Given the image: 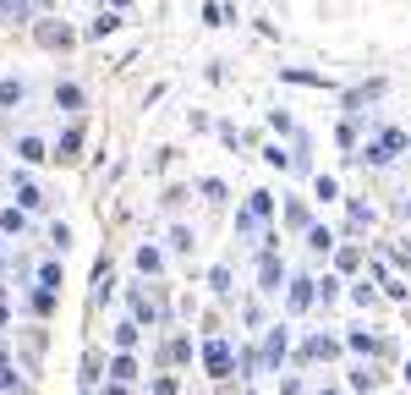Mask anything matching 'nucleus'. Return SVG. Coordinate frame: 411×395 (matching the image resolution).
Instances as JSON below:
<instances>
[{
    "label": "nucleus",
    "mask_w": 411,
    "mask_h": 395,
    "mask_svg": "<svg viewBox=\"0 0 411 395\" xmlns=\"http://www.w3.org/2000/svg\"><path fill=\"white\" fill-rule=\"evenodd\" d=\"M203 368H208L214 379L230 374V340H208V346H203Z\"/></svg>",
    "instance_id": "f257e3e1"
},
{
    "label": "nucleus",
    "mask_w": 411,
    "mask_h": 395,
    "mask_svg": "<svg viewBox=\"0 0 411 395\" xmlns=\"http://www.w3.org/2000/svg\"><path fill=\"white\" fill-rule=\"evenodd\" d=\"M39 44L44 50H72V44H77V33H72V28H55V22H39Z\"/></svg>",
    "instance_id": "f03ea898"
},
{
    "label": "nucleus",
    "mask_w": 411,
    "mask_h": 395,
    "mask_svg": "<svg viewBox=\"0 0 411 395\" xmlns=\"http://www.w3.org/2000/svg\"><path fill=\"white\" fill-rule=\"evenodd\" d=\"M280 258H274V252H264V264H258V280H264V291H280Z\"/></svg>",
    "instance_id": "7ed1b4c3"
},
{
    "label": "nucleus",
    "mask_w": 411,
    "mask_h": 395,
    "mask_svg": "<svg viewBox=\"0 0 411 395\" xmlns=\"http://www.w3.org/2000/svg\"><path fill=\"white\" fill-rule=\"evenodd\" d=\"M313 286H318V280H291V313H302V308H313Z\"/></svg>",
    "instance_id": "20e7f679"
},
{
    "label": "nucleus",
    "mask_w": 411,
    "mask_h": 395,
    "mask_svg": "<svg viewBox=\"0 0 411 395\" xmlns=\"http://www.w3.org/2000/svg\"><path fill=\"white\" fill-rule=\"evenodd\" d=\"M17 160H22V165H39V160H50V154H44V138H17Z\"/></svg>",
    "instance_id": "39448f33"
},
{
    "label": "nucleus",
    "mask_w": 411,
    "mask_h": 395,
    "mask_svg": "<svg viewBox=\"0 0 411 395\" xmlns=\"http://www.w3.org/2000/svg\"><path fill=\"white\" fill-rule=\"evenodd\" d=\"M77 148H82V126H66L55 143V160H77Z\"/></svg>",
    "instance_id": "423d86ee"
},
{
    "label": "nucleus",
    "mask_w": 411,
    "mask_h": 395,
    "mask_svg": "<svg viewBox=\"0 0 411 395\" xmlns=\"http://www.w3.org/2000/svg\"><path fill=\"white\" fill-rule=\"evenodd\" d=\"M11 187H17V204H22V208H39V204H44V192L33 187L28 176H11Z\"/></svg>",
    "instance_id": "0eeeda50"
},
{
    "label": "nucleus",
    "mask_w": 411,
    "mask_h": 395,
    "mask_svg": "<svg viewBox=\"0 0 411 395\" xmlns=\"http://www.w3.org/2000/svg\"><path fill=\"white\" fill-rule=\"evenodd\" d=\"M116 28H121V17H116V11H99V17L88 22V39H110Z\"/></svg>",
    "instance_id": "6e6552de"
},
{
    "label": "nucleus",
    "mask_w": 411,
    "mask_h": 395,
    "mask_svg": "<svg viewBox=\"0 0 411 395\" xmlns=\"http://www.w3.org/2000/svg\"><path fill=\"white\" fill-rule=\"evenodd\" d=\"M55 104H61V110H82V88L77 83H55Z\"/></svg>",
    "instance_id": "1a4fd4ad"
},
{
    "label": "nucleus",
    "mask_w": 411,
    "mask_h": 395,
    "mask_svg": "<svg viewBox=\"0 0 411 395\" xmlns=\"http://www.w3.org/2000/svg\"><path fill=\"white\" fill-rule=\"evenodd\" d=\"M110 379H116V384H132V379H137V362H132V357H116V362H110Z\"/></svg>",
    "instance_id": "9d476101"
},
{
    "label": "nucleus",
    "mask_w": 411,
    "mask_h": 395,
    "mask_svg": "<svg viewBox=\"0 0 411 395\" xmlns=\"http://www.w3.org/2000/svg\"><path fill=\"white\" fill-rule=\"evenodd\" d=\"M28 308L39 313V318H50V313H55V291H44V286H39V291L28 296Z\"/></svg>",
    "instance_id": "9b49d317"
},
{
    "label": "nucleus",
    "mask_w": 411,
    "mask_h": 395,
    "mask_svg": "<svg viewBox=\"0 0 411 395\" xmlns=\"http://www.w3.org/2000/svg\"><path fill=\"white\" fill-rule=\"evenodd\" d=\"M280 77H286V83H308V88H324V77H318V72H296V66H280Z\"/></svg>",
    "instance_id": "f8f14e48"
},
{
    "label": "nucleus",
    "mask_w": 411,
    "mask_h": 395,
    "mask_svg": "<svg viewBox=\"0 0 411 395\" xmlns=\"http://www.w3.org/2000/svg\"><path fill=\"white\" fill-rule=\"evenodd\" d=\"M22 94H28V88H22L17 77H6V83H0V104H6V110H11V104H22Z\"/></svg>",
    "instance_id": "ddd939ff"
},
{
    "label": "nucleus",
    "mask_w": 411,
    "mask_h": 395,
    "mask_svg": "<svg viewBox=\"0 0 411 395\" xmlns=\"http://www.w3.org/2000/svg\"><path fill=\"white\" fill-rule=\"evenodd\" d=\"M308 247L313 252H329V247H334V236H329L324 226H308Z\"/></svg>",
    "instance_id": "4468645a"
},
{
    "label": "nucleus",
    "mask_w": 411,
    "mask_h": 395,
    "mask_svg": "<svg viewBox=\"0 0 411 395\" xmlns=\"http://www.w3.org/2000/svg\"><path fill=\"white\" fill-rule=\"evenodd\" d=\"M137 269H143V274H159V269H164V258H159L154 247H143V252H137Z\"/></svg>",
    "instance_id": "2eb2a0df"
},
{
    "label": "nucleus",
    "mask_w": 411,
    "mask_h": 395,
    "mask_svg": "<svg viewBox=\"0 0 411 395\" xmlns=\"http://www.w3.org/2000/svg\"><path fill=\"white\" fill-rule=\"evenodd\" d=\"M39 286H44V291H61V264H44V269H39Z\"/></svg>",
    "instance_id": "dca6fc26"
},
{
    "label": "nucleus",
    "mask_w": 411,
    "mask_h": 395,
    "mask_svg": "<svg viewBox=\"0 0 411 395\" xmlns=\"http://www.w3.org/2000/svg\"><path fill=\"white\" fill-rule=\"evenodd\" d=\"M286 346H291V340H286V330H274V335H269V346H264V352H269V362H280V357H286Z\"/></svg>",
    "instance_id": "f3484780"
},
{
    "label": "nucleus",
    "mask_w": 411,
    "mask_h": 395,
    "mask_svg": "<svg viewBox=\"0 0 411 395\" xmlns=\"http://www.w3.org/2000/svg\"><path fill=\"white\" fill-rule=\"evenodd\" d=\"M116 346L132 352V346H137V324H116Z\"/></svg>",
    "instance_id": "a211bd4d"
},
{
    "label": "nucleus",
    "mask_w": 411,
    "mask_h": 395,
    "mask_svg": "<svg viewBox=\"0 0 411 395\" xmlns=\"http://www.w3.org/2000/svg\"><path fill=\"white\" fill-rule=\"evenodd\" d=\"M351 390H378V374H373V368H356V374H351Z\"/></svg>",
    "instance_id": "6ab92c4d"
},
{
    "label": "nucleus",
    "mask_w": 411,
    "mask_h": 395,
    "mask_svg": "<svg viewBox=\"0 0 411 395\" xmlns=\"http://www.w3.org/2000/svg\"><path fill=\"white\" fill-rule=\"evenodd\" d=\"M33 11V0H0V17H28Z\"/></svg>",
    "instance_id": "aec40b11"
},
{
    "label": "nucleus",
    "mask_w": 411,
    "mask_h": 395,
    "mask_svg": "<svg viewBox=\"0 0 411 395\" xmlns=\"http://www.w3.org/2000/svg\"><path fill=\"white\" fill-rule=\"evenodd\" d=\"M82 384H99V352L82 357Z\"/></svg>",
    "instance_id": "412c9836"
},
{
    "label": "nucleus",
    "mask_w": 411,
    "mask_h": 395,
    "mask_svg": "<svg viewBox=\"0 0 411 395\" xmlns=\"http://www.w3.org/2000/svg\"><path fill=\"white\" fill-rule=\"evenodd\" d=\"M50 242H55V247H72V226H61V220H55V226H50Z\"/></svg>",
    "instance_id": "4be33fe9"
},
{
    "label": "nucleus",
    "mask_w": 411,
    "mask_h": 395,
    "mask_svg": "<svg viewBox=\"0 0 411 395\" xmlns=\"http://www.w3.org/2000/svg\"><path fill=\"white\" fill-rule=\"evenodd\" d=\"M340 352V346H334V340H324V335H318V340H308V357H334Z\"/></svg>",
    "instance_id": "5701e85b"
},
{
    "label": "nucleus",
    "mask_w": 411,
    "mask_h": 395,
    "mask_svg": "<svg viewBox=\"0 0 411 395\" xmlns=\"http://www.w3.org/2000/svg\"><path fill=\"white\" fill-rule=\"evenodd\" d=\"M28 226V220H22V208H6V214H0V230H22Z\"/></svg>",
    "instance_id": "b1692460"
},
{
    "label": "nucleus",
    "mask_w": 411,
    "mask_h": 395,
    "mask_svg": "<svg viewBox=\"0 0 411 395\" xmlns=\"http://www.w3.org/2000/svg\"><path fill=\"white\" fill-rule=\"evenodd\" d=\"M170 247H176V252H186V247H192V230H186V226H176V230H170Z\"/></svg>",
    "instance_id": "393cba45"
},
{
    "label": "nucleus",
    "mask_w": 411,
    "mask_h": 395,
    "mask_svg": "<svg viewBox=\"0 0 411 395\" xmlns=\"http://www.w3.org/2000/svg\"><path fill=\"white\" fill-rule=\"evenodd\" d=\"M264 160H269V165H280V170L291 165V154H286V148H280V143H274V148H264Z\"/></svg>",
    "instance_id": "a878e982"
},
{
    "label": "nucleus",
    "mask_w": 411,
    "mask_h": 395,
    "mask_svg": "<svg viewBox=\"0 0 411 395\" xmlns=\"http://www.w3.org/2000/svg\"><path fill=\"white\" fill-rule=\"evenodd\" d=\"M286 220H291L296 230H308V208H302V204H291V208H286Z\"/></svg>",
    "instance_id": "bb28decb"
},
{
    "label": "nucleus",
    "mask_w": 411,
    "mask_h": 395,
    "mask_svg": "<svg viewBox=\"0 0 411 395\" xmlns=\"http://www.w3.org/2000/svg\"><path fill=\"white\" fill-rule=\"evenodd\" d=\"M208 286H214V291H230V269H225V264H220V269L208 274Z\"/></svg>",
    "instance_id": "cd10ccee"
},
{
    "label": "nucleus",
    "mask_w": 411,
    "mask_h": 395,
    "mask_svg": "<svg viewBox=\"0 0 411 395\" xmlns=\"http://www.w3.org/2000/svg\"><path fill=\"white\" fill-rule=\"evenodd\" d=\"M313 187H318V198H324V204H329V198H334V192H340V187H334V176H318Z\"/></svg>",
    "instance_id": "c85d7f7f"
},
{
    "label": "nucleus",
    "mask_w": 411,
    "mask_h": 395,
    "mask_svg": "<svg viewBox=\"0 0 411 395\" xmlns=\"http://www.w3.org/2000/svg\"><path fill=\"white\" fill-rule=\"evenodd\" d=\"M154 395H176V379H154Z\"/></svg>",
    "instance_id": "c756f323"
},
{
    "label": "nucleus",
    "mask_w": 411,
    "mask_h": 395,
    "mask_svg": "<svg viewBox=\"0 0 411 395\" xmlns=\"http://www.w3.org/2000/svg\"><path fill=\"white\" fill-rule=\"evenodd\" d=\"M104 395H126V384H110V390H104Z\"/></svg>",
    "instance_id": "7c9ffc66"
},
{
    "label": "nucleus",
    "mask_w": 411,
    "mask_h": 395,
    "mask_svg": "<svg viewBox=\"0 0 411 395\" xmlns=\"http://www.w3.org/2000/svg\"><path fill=\"white\" fill-rule=\"evenodd\" d=\"M0 324H6V302H0Z\"/></svg>",
    "instance_id": "2f4dec72"
},
{
    "label": "nucleus",
    "mask_w": 411,
    "mask_h": 395,
    "mask_svg": "<svg viewBox=\"0 0 411 395\" xmlns=\"http://www.w3.org/2000/svg\"><path fill=\"white\" fill-rule=\"evenodd\" d=\"M406 384H411V362H406Z\"/></svg>",
    "instance_id": "473e14b6"
},
{
    "label": "nucleus",
    "mask_w": 411,
    "mask_h": 395,
    "mask_svg": "<svg viewBox=\"0 0 411 395\" xmlns=\"http://www.w3.org/2000/svg\"><path fill=\"white\" fill-rule=\"evenodd\" d=\"M324 395H340V390H324Z\"/></svg>",
    "instance_id": "72a5a7b5"
}]
</instances>
